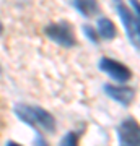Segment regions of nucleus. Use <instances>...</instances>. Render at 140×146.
I'll use <instances>...</instances> for the list:
<instances>
[{
  "instance_id": "f257e3e1",
  "label": "nucleus",
  "mask_w": 140,
  "mask_h": 146,
  "mask_svg": "<svg viewBox=\"0 0 140 146\" xmlns=\"http://www.w3.org/2000/svg\"><path fill=\"white\" fill-rule=\"evenodd\" d=\"M15 112L18 115V119H21L28 125L39 127V128L49 131V133H52V131L56 130V119L47 110L41 109L38 106L18 104L15 107Z\"/></svg>"
},
{
  "instance_id": "f03ea898",
  "label": "nucleus",
  "mask_w": 140,
  "mask_h": 146,
  "mask_svg": "<svg viewBox=\"0 0 140 146\" xmlns=\"http://www.w3.org/2000/svg\"><path fill=\"white\" fill-rule=\"evenodd\" d=\"M113 2H114L117 15H119L121 20H122V25H124V28H125V33H127L130 42H132L137 49H140V16L132 15L130 10L125 7V3L122 0H113Z\"/></svg>"
},
{
  "instance_id": "7ed1b4c3",
  "label": "nucleus",
  "mask_w": 140,
  "mask_h": 146,
  "mask_svg": "<svg viewBox=\"0 0 140 146\" xmlns=\"http://www.w3.org/2000/svg\"><path fill=\"white\" fill-rule=\"evenodd\" d=\"M46 34L47 37H51L54 42H57L64 47H72L75 44V37H73V31L70 25L65 23V21H60V23H54V25H49L46 28Z\"/></svg>"
},
{
  "instance_id": "20e7f679",
  "label": "nucleus",
  "mask_w": 140,
  "mask_h": 146,
  "mask_svg": "<svg viewBox=\"0 0 140 146\" xmlns=\"http://www.w3.org/2000/svg\"><path fill=\"white\" fill-rule=\"evenodd\" d=\"M119 141L122 146H140V125L134 119H125L117 128Z\"/></svg>"
},
{
  "instance_id": "39448f33",
  "label": "nucleus",
  "mask_w": 140,
  "mask_h": 146,
  "mask_svg": "<svg viewBox=\"0 0 140 146\" xmlns=\"http://www.w3.org/2000/svg\"><path fill=\"white\" fill-rule=\"evenodd\" d=\"M99 70H103L108 76H111L116 81H129L130 76H132L130 70L125 65L108 57H103L99 60Z\"/></svg>"
},
{
  "instance_id": "423d86ee",
  "label": "nucleus",
  "mask_w": 140,
  "mask_h": 146,
  "mask_svg": "<svg viewBox=\"0 0 140 146\" xmlns=\"http://www.w3.org/2000/svg\"><path fill=\"white\" fill-rule=\"evenodd\" d=\"M104 93L108 94L111 99L119 102L122 106H129L135 98V91L129 86H113V84H106L104 86Z\"/></svg>"
},
{
  "instance_id": "0eeeda50",
  "label": "nucleus",
  "mask_w": 140,
  "mask_h": 146,
  "mask_svg": "<svg viewBox=\"0 0 140 146\" xmlns=\"http://www.w3.org/2000/svg\"><path fill=\"white\" fill-rule=\"evenodd\" d=\"M98 36L103 39H113L116 37V26L113 25V21L108 18H99L98 20Z\"/></svg>"
},
{
  "instance_id": "6e6552de",
  "label": "nucleus",
  "mask_w": 140,
  "mask_h": 146,
  "mask_svg": "<svg viewBox=\"0 0 140 146\" xmlns=\"http://www.w3.org/2000/svg\"><path fill=\"white\" fill-rule=\"evenodd\" d=\"M73 5L83 16H91L98 11L96 0H73Z\"/></svg>"
},
{
  "instance_id": "1a4fd4ad",
  "label": "nucleus",
  "mask_w": 140,
  "mask_h": 146,
  "mask_svg": "<svg viewBox=\"0 0 140 146\" xmlns=\"http://www.w3.org/2000/svg\"><path fill=\"white\" fill-rule=\"evenodd\" d=\"M59 146H78V136H77V133H73V131L67 133V135L62 138V141H60V145H59Z\"/></svg>"
},
{
  "instance_id": "9d476101",
  "label": "nucleus",
  "mask_w": 140,
  "mask_h": 146,
  "mask_svg": "<svg viewBox=\"0 0 140 146\" xmlns=\"http://www.w3.org/2000/svg\"><path fill=\"white\" fill-rule=\"evenodd\" d=\"M83 31L86 33V36H88V37H90V39H91L93 42H96V41H98V36H96V33H94V31H93V29H91L90 26H83Z\"/></svg>"
},
{
  "instance_id": "9b49d317",
  "label": "nucleus",
  "mask_w": 140,
  "mask_h": 146,
  "mask_svg": "<svg viewBox=\"0 0 140 146\" xmlns=\"http://www.w3.org/2000/svg\"><path fill=\"white\" fill-rule=\"evenodd\" d=\"M36 146H47V145H44V141H42L41 136H38V140H36Z\"/></svg>"
},
{
  "instance_id": "f8f14e48",
  "label": "nucleus",
  "mask_w": 140,
  "mask_h": 146,
  "mask_svg": "<svg viewBox=\"0 0 140 146\" xmlns=\"http://www.w3.org/2000/svg\"><path fill=\"white\" fill-rule=\"evenodd\" d=\"M7 146H21V145H18L15 141H10V143H7Z\"/></svg>"
},
{
  "instance_id": "ddd939ff",
  "label": "nucleus",
  "mask_w": 140,
  "mask_h": 146,
  "mask_svg": "<svg viewBox=\"0 0 140 146\" xmlns=\"http://www.w3.org/2000/svg\"><path fill=\"white\" fill-rule=\"evenodd\" d=\"M2 29H3V26H2V23H0V33H2Z\"/></svg>"
}]
</instances>
